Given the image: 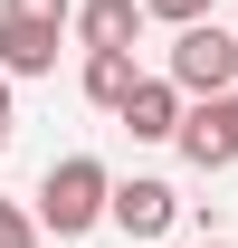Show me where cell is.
<instances>
[{
	"instance_id": "6da1fadb",
	"label": "cell",
	"mask_w": 238,
	"mask_h": 248,
	"mask_svg": "<svg viewBox=\"0 0 238 248\" xmlns=\"http://www.w3.org/2000/svg\"><path fill=\"white\" fill-rule=\"evenodd\" d=\"M38 219H48L58 239H86L95 219H115V182H105V162H95V153L48 162V182H38Z\"/></svg>"
},
{
	"instance_id": "7a4b0ae2",
	"label": "cell",
	"mask_w": 238,
	"mask_h": 248,
	"mask_svg": "<svg viewBox=\"0 0 238 248\" xmlns=\"http://www.w3.org/2000/svg\"><path fill=\"white\" fill-rule=\"evenodd\" d=\"M172 77H181V95H229L238 86V38L219 19H191L172 38Z\"/></svg>"
},
{
	"instance_id": "3957f363",
	"label": "cell",
	"mask_w": 238,
	"mask_h": 248,
	"mask_svg": "<svg viewBox=\"0 0 238 248\" xmlns=\"http://www.w3.org/2000/svg\"><path fill=\"white\" fill-rule=\"evenodd\" d=\"M181 153L200 162V172H229L238 162V86L229 95H200V105L181 115Z\"/></svg>"
},
{
	"instance_id": "277c9868",
	"label": "cell",
	"mask_w": 238,
	"mask_h": 248,
	"mask_svg": "<svg viewBox=\"0 0 238 248\" xmlns=\"http://www.w3.org/2000/svg\"><path fill=\"white\" fill-rule=\"evenodd\" d=\"M181 115H191V105H181V77H143V86L115 105V124L134 143H181Z\"/></svg>"
},
{
	"instance_id": "5b68a950",
	"label": "cell",
	"mask_w": 238,
	"mask_h": 248,
	"mask_svg": "<svg viewBox=\"0 0 238 248\" xmlns=\"http://www.w3.org/2000/svg\"><path fill=\"white\" fill-rule=\"evenodd\" d=\"M58 29H67V19L0 10V67H10V77H48V67H58Z\"/></svg>"
},
{
	"instance_id": "8992f818",
	"label": "cell",
	"mask_w": 238,
	"mask_h": 248,
	"mask_svg": "<svg viewBox=\"0 0 238 248\" xmlns=\"http://www.w3.org/2000/svg\"><path fill=\"white\" fill-rule=\"evenodd\" d=\"M172 182H115V229L124 239H162V229H172Z\"/></svg>"
},
{
	"instance_id": "52a82bcc",
	"label": "cell",
	"mask_w": 238,
	"mask_h": 248,
	"mask_svg": "<svg viewBox=\"0 0 238 248\" xmlns=\"http://www.w3.org/2000/svg\"><path fill=\"white\" fill-rule=\"evenodd\" d=\"M143 29V0H76V38L86 48H134Z\"/></svg>"
},
{
	"instance_id": "ba28073f",
	"label": "cell",
	"mask_w": 238,
	"mask_h": 248,
	"mask_svg": "<svg viewBox=\"0 0 238 248\" xmlns=\"http://www.w3.org/2000/svg\"><path fill=\"white\" fill-rule=\"evenodd\" d=\"M86 105H124V95L143 86V67H134V48H86Z\"/></svg>"
},
{
	"instance_id": "9c48e42d",
	"label": "cell",
	"mask_w": 238,
	"mask_h": 248,
	"mask_svg": "<svg viewBox=\"0 0 238 248\" xmlns=\"http://www.w3.org/2000/svg\"><path fill=\"white\" fill-rule=\"evenodd\" d=\"M38 229H48V219H29L19 201H0V248H38Z\"/></svg>"
},
{
	"instance_id": "30bf717a",
	"label": "cell",
	"mask_w": 238,
	"mask_h": 248,
	"mask_svg": "<svg viewBox=\"0 0 238 248\" xmlns=\"http://www.w3.org/2000/svg\"><path fill=\"white\" fill-rule=\"evenodd\" d=\"M152 19H172V29H191V19H209V0H143Z\"/></svg>"
},
{
	"instance_id": "8fae6325",
	"label": "cell",
	"mask_w": 238,
	"mask_h": 248,
	"mask_svg": "<svg viewBox=\"0 0 238 248\" xmlns=\"http://www.w3.org/2000/svg\"><path fill=\"white\" fill-rule=\"evenodd\" d=\"M10 10H29V19H76V0H10Z\"/></svg>"
},
{
	"instance_id": "7c38bea8",
	"label": "cell",
	"mask_w": 238,
	"mask_h": 248,
	"mask_svg": "<svg viewBox=\"0 0 238 248\" xmlns=\"http://www.w3.org/2000/svg\"><path fill=\"white\" fill-rule=\"evenodd\" d=\"M10 124L19 115H10V67H0V153H10Z\"/></svg>"
},
{
	"instance_id": "4fadbf2b",
	"label": "cell",
	"mask_w": 238,
	"mask_h": 248,
	"mask_svg": "<svg viewBox=\"0 0 238 248\" xmlns=\"http://www.w3.org/2000/svg\"><path fill=\"white\" fill-rule=\"evenodd\" d=\"M200 248H229V239H200Z\"/></svg>"
}]
</instances>
